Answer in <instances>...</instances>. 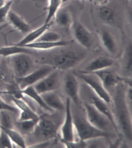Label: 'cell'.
Masks as SVG:
<instances>
[{"instance_id":"obj_23","label":"cell","mask_w":132,"mask_h":148,"mask_svg":"<svg viewBox=\"0 0 132 148\" xmlns=\"http://www.w3.org/2000/svg\"><path fill=\"white\" fill-rule=\"evenodd\" d=\"M100 37L104 49L111 54H116L118 50L117 44L111 33L106 30H103L101 32Z\"/></svg>"},{"instance_id":"obj_8","label":"cell","mask_w":132,"mask_h":148,"mask_svg":"<svg viewBox=\"0 0 132 148\" xmlns=\"http://www.w3.org/2000/svg\"><path fill=\"white\" fill-rule=\"evenodd\" d=\"M65 117L60 127L61 137L59 140L70 142L75 141V128L71 111V101L68 97L65 100Z\"/></svg>"},{"instance_id":"obj_34","label":"cell","mask_w":132,"mask_h":148,"mask_svg":"<svg viewBox=\"0 0 132 148\" xmlns=\"http://www.w3.org/2000/svg\"><path fill=\"white\" fill-rule=\"evenodd\" d=\"M13 2L12 1L10 0L8 3H6L4 6L0 8V23L5 21L6 19Z\"/></svg>"},{"instance_id":"obj_42","label":"cell","mask_w":132,"mask_h":148,"mask_svg":"<svg viewBox=\"0 0 132 148\" xmlns=\"http://www.w3.org/2000/svg\"><path fill=\"white\" fill-rule=\"evenodd\" d=\"M11 1H15L16 2H18L19 1H21V0H11Z\"/></svg>"},{"instance_id":"obj_3","label":"cell","mask_w":132,"mask_h":148,"mask_svg":"<svg viewBox=\"0 0 132 148\" xmlns=\"http://www.w3.org/2000/svg\"><path fill=\"white\" fill-rule=\"evenodd\" d=\"M122 88H118L114 99V104L118 122L124 134L132 140V112L129 108L125 99Z\"/></svg>"},{"instance_id":"obj_37","label":"cell","mask_w":132,"mask_h":148,"mask_svg":"<svg viewBox=\"0 0 132 148\" xmlns=\"http://www.w3.org/2000/svg\"><path fill=\"white\" fill-rule=\"evenodd\" d=\"M38 5H45L49 3V0H35Z\"/></svg>"},{"instance_id":"obj_27","label":"cell","mask_w":132,"mask_h":148,"mask_svg":"<svg viewBox=\"0 0 132 148\" xmlns=\"http://www.w3.org/2000/svg\"><path fill=\"white\" fill-rule=\"evenodd\" d=\"M8 135L13 145L20 148L27 147L26 142L22 135L13 128H8L0 127Z\"/></svg>"},{"instance_id":"obj_5","label":"cell","mask_w":132,"mask_h":148,"mask_svg":"<svg viewBox=\"0 0 132 148\" xmlns=\"http://www.w3.org/2000/svg\"><path fill=\"white\" fill-rule=\"evenodd\" d=\"M75 130L79 140L87 142L99 138H107L110 136L107 132L97 129L87 121L86 119L78 116H73Z\"/></svg>"},{"instance_id":"obj_43","label":"cell","mask_w":132,"mask_h":148,"mask_svg":"<svg viewBox=\"0 0 132 148\" xmlns=\"http://www.w3.org/2000/svg\"><path fill=\"white\" fill-rule=\"evenodd\" d=\"M128 1H129V2H130L131 3L132 0H128Z\"/></svg>"},{"instance_id":"obj_22","label":"cell","mask_w":132,"mask_h":148,"mask_svg":"<svg viewBox=\"0 0 132 148\" xmlns=\"http://www.w3.org/2000/svg\"><path fill=\"white\" fill-rule=\"evenodd\" d=\"M8 20L17 30L25 34H28L32 31L30 26L17 14L10 10L8 13Z\"/></svg>"},{"instance_id":"obj_39","label":"cell","mask_w":132,"mask_h":148,"mask_svg":"<svg viewBox=\"0 0 132 148\" xmlns=\"http://www.w3.org/2000/svg\"><path fill=\"white\" fill-rule=\"evenodd\" d=\"M5 0H0V8L5 5Z\"/></svg>"},{"instance_id":"obj_24","label":"cell","mask_w":132,"mask_h":148,"mask_svg":"<svg viewBox=\"0 0 132 148\" xmlns=\"http://www.w3.org/2000/svg\"><path fill=\"white\" fill-rule=\"evenodd\" d=\"M39 119L36 120L18 121L16 120L13 129L23 136H28L34 131Z\"/></svg>"},{"instance_id":"obj_4","label":"cell","mask_w":132,"mask_h":148,"mask_svg":"<svg viewBox=\"0 0 132 148\" xmlns=\"http://www.w3.org/2000/svg\"><path fill=\"white\" fill-rule=\"evenodd\" d=\"M33 55L21 53L7 57L8 62L16 79L27 76L38 68Z\"/></svg>"},{"instance_id":"obj_13","label":"cell","mask_w":132,"mask_h":148,"mask_svg":"<svg viewBox=\"0 0 132 148\" xmlns=\"http://www.w3.org/2000/svg\"><path fill=\"white\" fill-rule=\"evenodd\" d=\"M64 89L69 98L76 105L80 102L79 84L77 77L74 73L67 74L64 81Z\"/></svg>"},{"instance_id":"obj_32","label":"cell","mask_w":132,"mask_h":148,"mask_svg":"<svg viewBox=\"0 0 132 148\" xmlns=\"http://www.w3.org/2000/svg\"><path fill=\"white\" fill-rule=\"evenodd\" d=\"M3 110L10 111L15 114H18L19 113V109L16 106H13L7 103L1 97L0 94V111Z\"/></svg>"},{"instance_id":"obj_17","label":"cell","mask_w":132,"mask_h":148,"mask_svg":"<svg viewBox=\"0 0 132 148\" xmlns=\"http://www.w3.org/2000/svg\"><path fill=\"white\" fill-rule=\"evenodd\" d=\"M41 95L45 103L54 111L62 112L65 110V105L56 90L45 93Z\"/></svg>"},{"instance_id":"obj_35","label":"cell","mask_w":132,"mask_h":148,"mask_svg":"<svg viewBox=\"0 0 132 148\" xmlns=\"http://www.w3.org/2000/svg\"><path fill=\"white\" fill-rule=\"evenodd\" d=\"M125 99L129 108L132 111V86H128L125 92Z\"/></svg>"},{"instance_id":"obj_11","label":"cell","mask_w":132,"mask_h":148,"mask_svg":"<svg viewBox=\"0 0 132 148\" xmlns=\"http://www.w3.org/2000/svg\"><path fill=\"white\" fill-rule=\"evenodd\" d=\"M71 28L73 36L79 44L85 49L91 47L94 42L92 34L81 22L74 21Z\"/></svg>"},{"instance_id":"obj_15","label":"cell","mask_w":132,"mask_h":148,"mask_svg":"<svg viewBox=\"0 0 132 148\" xmlns=\"http://www.w3.org/2000/svg\"><path fill=\"white\" fill-rule=\"evenodd\" d=\"M114 64V60L112 58L104 56H99L93 60L87 65L84 69L80 72L90 74L96 71L109 68Z\"/></svg>"},{"instance_id":"obj_41","label":"cell","mask_w":132,"mask_h":148,"mask_svg":"<svg viewBox=\"0 0 132 148\" xmlns=\"http://www.w3.org/2000/svg\"><path fill=\"white\" fill-rule=\"evenodd\" d=\"M3 57H2V56H0V65H1V64H2V62H3Z\"/></svg>"},{"instance_id":"obj_33","label":"cell","mask_w":132,"mask_h":148,"mask_svg":"<svg viewBox=\"0 0 132 148\" xmlns=\"http://www.w3.org/2000/svg\"><path fill=\"white\" fill-rule=\"evenodd\" d=\"M65 146V147L68 148H87L88 147V143L86 141L79 140L78 141H73V142H67L65 141L61 142Z\"/></svg>"},{"instance_id":"obj_10","label":"cell","mask_w":132,"mask_h":148,"mask_svg":"<svg viewBox=\"0 0 132 148\" xmlns=\"http://www.w3.org/2000/svg\"><path fill=\"white\" fill-rule=\"evenodd\" d=\"M87 121L95 128L103 131L107 132L111 122L91 104H84Z\"/></svg>"},{"instance_id":"obj_30","label":"cell","mask_w":132,"mask_h":148,"mask_svg":"<svg viewBox=\"0 0 132 148\" xmlns=\"http://www.w3.org/2000/svg\"><path fill=\"white\" fill-rule=\"evenodd\" d=\"M61 40V36L57 32L47 30L42 34L36 42H56Z\"/></svg>"},{"instance_id":"obj_29","label":"cell","mask_w":132,"mask_h":148,"mask_svg":"<svg viewBox=\"0 0 132 148\" xmlns=\"http://www.w3.org/2000/svg\"><path fill=\"white\" fill-rule=\"evenodd\" d=\"M63 0H49L48 3L47 15L44 24L50 23V21L54 17L56 12L60 8Z\"/></svg>"},{"instance_id":"obj_40","label":"cell","mask_w":132,"mask_h":148,"mask_svg":"<svg viewBox=\"0 0 132 148\" xmlns=\"http://www.w3.org/2000/svg\"><path fill=\"white\" fill-rule=\"evenodd\" d=\"M70 1V0H63V3H64V2H67L68 1ZM81 2H82V4H83L84 3L85 1V0H81Z\"/></svg>"},{"instance_id":"obj_19","label":"cell","mask_w":132,"mask_h":148,"mask_svg":"<svg viewBox=\"0 0 132 148\" xmlns=\"http://www.w3.org/2000/svg\"><path fill=\"white\" fill-rule=\"evenodd\" d=\"M97 11L99 17L105 23L116 26L118 17L114 9L105 5L99 6Z\"/></svg>"},{"instance_id":"obj_2","label":"cell","mask_w":132,"mask_h":148,"mask_svg":"<svg viewBox=\"0 0 132 148\" xmlns=\"http://www.w3.org/2000/svg\"><path fill=\"white\" fill-rule=\"evenodd\" d=\"M59 127V125L51 119L40 115L34 131L28 136H30V140L35 142L34 144L54 140H59L60 138L58 134Z\"/></svg>"},{"instance_id":"obj_12","label":"cell","mask_w":132,"mask_h":148,"mask_svg":"<svg viewBox=\"0 0 132 148\" xmlns=\"http://www.w3.org/2000/svg\"><path fill=\"white\" fill-rule=\"evenodd\" d=\"M59 85V74L58 70H55L33 86L39 94L42 95L57 90Z\"/></svg>"},{"instance_id":"obj_21","label":"cell","mask_w":132,"mask_h":148,"mask_svg":"<svg viewBox=\"0 0 132 148\" xmlns=\"http://www.w3.org/2000/svg\"><path fill=\"white\" fill-rule=\"evenodd\" d=\"M51 25V22L47 24H44V25L41 27L36 29L35 30L31 31L20 42L14 45L18 46L23 47L26 45L35 42V41L37 40L44 32L49 29Z\"/></svg>"},{"instance_id":"obj_6","label":"cell","mask_w":132,"mask_h":148,"mask_svg":"<svg viewBox=\"0 0 132 148\" xmlns=\"http://www.w3.org/2000/svg\"><path fill=\"white\" fill-rule=\"evenodd\" d=\"M73 73L77 77L88 85L96 96L107 104L112 103V99L111 96L99 79L98 80L94 78L91 76V74L82 73L80 72H74Z\"/></svg>"},{"instance_id":"obj_14","label":"cell","mask_w":132,"mask_h":148,"mask_svg":"<svg viewBox=\"0 0 132 148\" xmlns=\"http://www.w3.org/2000/svg\"><path fill=\"white\" fill-rule=\"evenodd\" d=\"M90 99L91 102V104H92L98 112L108 119L118 135L120 136L114 117L108 106L107 103L96 95H93L91 94L90 95Z\"/></svg>"},{"instance_id":"obj_20","label":"cell","mask_w":132,"mask_h":148,"mask_svg":"<svg viewBox=\"0 0 132 148\" xmlns=\"http://www.w3.org/2000/svg\"><path fill=\"white\" fill-rule=\"evenodd\" d=\"M72 40H61L56 42H35L26 45L23 47L30 48L34 50H47L55 49L62 48L67 46L72 43Z\"/></svg>"},{"instance_id":"obj_25","label":"cell","mask_w":132,"mask_h":148,"mask_svg":"<svg viewBox=\"0 0 132 148\" xmlns=\"http://www.w3.org/2000/svg\"><path fill=\"white\" fill-rule=\"evenodd\" d=\"M21 53H28L34 56L36 52L34 49L25 47L18 46L14 45L11 46L0 48V56L3 57H8Z\"/></svg>"},{"instance_id":"obj_16","label":"cell","mask_w":132,"mask_h":148,"mask_svg":"<svg viewBox=\"0 0 132 148\" xmlns=\"http://www.w3.org/2000/svg\"><path fill=\"white\" fill-rule=\"evenodd\" d=\"M15 90L17 92L26 96L35 102L45 111L50 113H52L54 112L53 110L49 108L45 103L41 95L36 92L33 86H30L22 89H18Z\"/></svg>"},{"instance_id":"obj_1","label":"cell","mask_w":132,"mask_h":148,"mask_svg":"<svg viewBox=\"0 0 132 148\" xmlns=\"http://www.w3.org/2000/svg\"><path fill=\"white\" fill-rule=\"evenodd\" d=\"M87 53L80 50L64 49L42 56L39 59L41 65H50L55 70L66 71L73 68L85 58Z\"/></svg>"},{"instance_id":"obj_28","label":"cell","mask_w":132,"mask_h":148,"mask_svg":"<svg viewBox=\"0 0 132 148\" xmlns=\"http://www.w3.org/2000/svg\"><path fill=\"white\" fill-rule=\"evenodd\" d=\"M12 113L6 110L0 111V127L13 129L16 121L12 116Z\"/></svg>"},{"instance_id":"obj_31","label":"cell","mask_w":132,"mask_h":148,"mask_svg":"<svg viewBox=\"0 0 132 148\" xmlns=\"http://www.w3.org/2000/svg\"><path fill=\"white\" fill-rule=\"evenodd\" d=\"M13 145L8 134L0 128V148H12Z\"/></svg>"},{"instance_id":"obj_18","label":"cell","mask_w":132,"mask_h":148,"mask_svg":"<svg viewBox=\"0 0 132 148\" xmlns=\"http://www.w3.org/2000/svg\"><path fill=\"white\" fill-rule=\"evenodd\" d=\"M56 23L65 29L71 28L74 21L72 14L66 8H60L54 16Z\"/></svg>"},{"instance_id":"obj_36","label":"cell","mask_w":132,"mask_h":148,"mask_svg":"<svg viewBox=\"0 0 132 148\" xmlns=\"http://www.w3.org/2000/svg\"><path fill=\"white\" fill-rule=\"evenodd\" d=\"M89 1L93 4L98 6L106 5L107 2V0H89Z\"/></svg>"},{"instance_id":"obj_38","label":"cell","mask_w":132,"mask_h":148,"mask_svg":"<svg viewBox=\"0 0 132 148\" xmlns=\"http://www.w3.org/2000/svg\"><path fill=\"white\" fill-rule=\"evenodd\" d=\"M5 78V73L3 69L0 68V84L4 81Z\"/></svg>"},{"instance_id":"obj_7","label":"cell","mask_w":132,"mask_h":148,"mask_svg":"<svg viewBox=\"0 0 132 148\" xmlns=\"http://www.w3.org/2000/svg\"><path fill=\"white\" fill-rule=\"evenodd\" d=\"M55 70L50 65H42L27 76L21 78H16V82L19 89H23L33 86Z\"/></svg>"},{"instance_id":"obj_9","label":"cell","mask_w":132,"mask_h":148,"mask_svg":"<svg viewBox=\"0 0 132 148\" xmlns=\"http://www.w3.org/2000/svg\"><path fill=\"white\" fill-rule=\"evenodd\" d=\"M109 69L96 71L90 74L96 75L107 90L116 86L122 82H125L128 86H132L131 78L121 77Z\"/></svg>"},{"instance_id":"obj_26","label":"cell","mask_w":132,"mask_h":148,"mask_svg":"<svg viewBox=\"0 0 132 148\" xmlns=\"http://www.w3.org/2000/svg\"><path fill=\"white\" fill-rule=\"evenodd\" d=\"M132 42H131L126 46L122 58L123 69L129 76L131 77L132 76Z\"/></svg>"}]
</instances>
